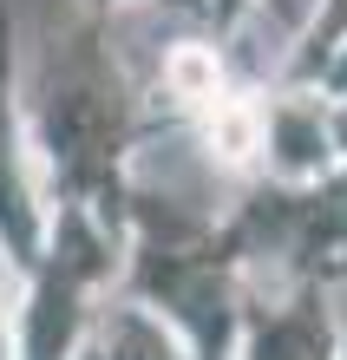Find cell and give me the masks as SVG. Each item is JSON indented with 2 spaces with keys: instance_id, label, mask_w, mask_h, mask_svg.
Returning a JSON list of instances; mask_svg holds the SVG:
<instances>
[{
  "instance_id": "cell-2",
  "label": "cell",
  "mask_w": 347,
  "mask_h": 360,
  "mask_svg": "<svg viewBox=\"0 0 347 360\" xmlns=\"http://www.w3.org/2000/svg\"><path fill=\"white\" fill-rule=\"evenodd\" d=\"M105 360H170V354H164L158 341H151V334H144L138 321H125V328H118V347L105 354Z\"/></svg>"
},
{
  "instance_id": "cell-1",
  "label": "cell",
  "mask_w": 347,
  "mask_h": 360,
  "mask_svg": "<svg viewBox=\"0 0 347 360\" xmlns=\"http://www.w3.org/2000/svg\"><path fill=\"white\" fill-rule=\"evenodd\" d=\"M263 360H321V328L315 321H275L263 334Z\"/></svg>"
}]
</instances>
